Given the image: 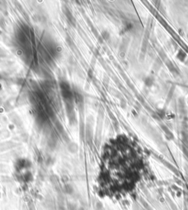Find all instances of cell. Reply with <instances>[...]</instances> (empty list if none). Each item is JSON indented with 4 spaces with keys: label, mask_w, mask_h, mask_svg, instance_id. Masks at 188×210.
I'll list each match as a JSON object with an SVG mask.
<instances>
[{
    "label": "cell",
    "mask_w": 188,
    "mask_h": 210,
    "mask_svg": "<svg viewBox=\"0 0 188 210\" xmlns=\"http://www.w3.org/2000/svg\"><path fill=\"white\" fill-rule=\"evenodd\" d=\"M149 177V167L141 148L132 140L121 137L106 148L95 189L103 199L121 201L132 198Z\"/></svg>",
    "instance_id": "1"
}]
</instances>
